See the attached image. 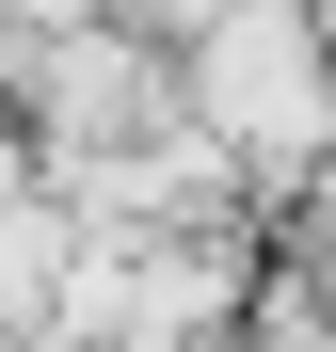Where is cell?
Wrapping results in <instances>:
<instances>
[{
  "label": "cell",
  "instance_id": "7a4b0ae2",
  "mask_svg": "<svg viewBox=\"0 0 336 352\" xmlns=\"http://www.w3.org/2000/svg\"><path fill=\"white\" fill-rule=\"evenodd\" d=\"M48 112H65V129H128V112H160V65L128 32H80L65 65H48Z\"/></svg>",
  "mask_w": 336,
  "mask_h": 352
},
{
  "label": "cell",
  "instance_id": "6da1fadb",
  "mask_svg": "<svg viewBox=\"0 0 336 352\" xmlns=\"http://www.w3.org/2000/svg\"><path fill=\"white\" fill-rule=\"evenodd\" d=\"M208 144H336V65H320V16L304 0H208Z\"/></svg>",
  "mask_w": 336,
  "mask_h": 352
}]
</instances>
